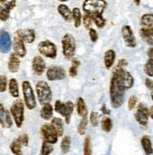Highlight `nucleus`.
I'll list each match as a JSON object with an SVG mask.
<instances>
[{
	"label": "nucleus",
	"mask_w": 153,
	"mask_h": 155,
	"mask_svg": "<svg viewBox=\"0 0 153 155\" xmlns=\"http://www.w3.org/2000/svg\"><path fill=\"white\" fill-rule=\"evenodd\" d=\"M15 35L20 37L25 42L28 43H33L36 39V33L34 29L32 28H22L18 29L15 32Z\"/></svg>",
	"instance_id": "17"
},
{
	"label": "nucleus",
	"mask_w": 153,
	"mask_h": 155,
	"mask_svg": "<svg viewBox=\"0 0 153 155\" xmlns=\"http://www.w3.org/2000/svg\"><path fill=\"white\" fill-rule=\"evenodd\" d=\"M76 106H77V112H78V115L80 117H85V116H88V109H87V106H86V104H85V101H84V99H83V98L78 97V98L77 99Z\"/></svg>",
	"instance_id": "25"
},
{
	"label": "nucleus",
	"mask_w": 153,
	"mask_h": 155,
	"mask_svg": "<svg viewBox=\"0 0 153 155\" xmlns=\"http://www.w3.org/2000/svg\"><path fill=\"white\" fill-rule=\"evenodd\" d=\"M18 139L21 142V144L24 146V147H26L29 145V135L28 134H23L21 135L18 136Z\"/></svg>",
	"instance_id": "42"
},
{
	"label": "nucleus",
	"mask_w": 153,
	"mask_h": 155,
	"mask_svg": "<svg viewBox=\"0 0 153 155\" xmlns=\"http://www.w3.org/2000/svg\"><path fill=\"white\" fill-rule=\"evenodd\" d=\"M51 125L53 126V128L55 129L57 132L59 137L64 135V120L61 117H53L51 120Z\"/></svg>",
	"instance_id": "24"
},
{
	"label": "nucleus",
	"mask_w": 153,
	"mask_h": 155,
	"mask_svg": "<svg viewBox=\"0 0 153 155\" xmlns=\"http://www.w3.org/2000/svg\"><path fill=\"white\" fill-rule=\"evenodd\" d=\"M107 2L105 0H84L82 10L85 14L93 19V22L98 28H103L106 25V19L103 13L107 8Z\"/></svg>",
	"instance_id": "2"
},
{
	"label": "nucleus",
	"mask_w": 153,
	"mask_h": 155,
	"mask_svg": "<svg viewBox=\"0 0 153 155\" xmlns=\"http://www.w3.org/2000/svg\"><path fill=\"white\" fill-rule=\"evenodd\" d=\"M87 126H88V116L82 117V120H80L78 126V134L79 135H84L86 134L87 130Z\"/></svg>",
	"instance_id": "32"
},
{
	"label": "nucleus",
	"mask_w": 153,
	"mask_h": 155,
	"mask_svg": "<svg viewBox=\"0 0 153 155\" xmlns=\"http://www.w3.org/2000/svg\"><path fill=\"white\" fill-rule=\"evenodd\" d=\"M53 151V144L47 142V141H43L42 148H41V154L42 155H48Z\"/></svg>",
	"instance_id": "36"
},
{
	"label": "nucleus",
	"mask_w": 153,
	"mask_h": 155,
	"mask_svg": "<svg viewBox=\"0 0 153 155\" xmlns=\"http://www.w3.org/2000/svg\"><path fill=\"white\" fill-rule=\"evenodd\" d=\"M41 134L44 141H47L53 145L58 142L59 135L51 123H44L41 126Z\"/></svg>",
	"instance_id": "9"
},
{
	"label": "nucleus",
	"mask_w": 153,
	"mask_h": 155,
	"mask_svg": "<svg viewBox=\"0 0 153 155\" xmlns=\"http://www.w3.org/2000/svg\"><path fill=\"white\" fill-rule=\"evenodd\" d=\"M101 112H102L104 115H109V114L111 113L109 109H108V108L106 107V104H103V105L101 106Z\"/></svg>",
	"instance_id": "46"
},
{
	"label": "nucleus",
	"mask_w": 153,
	"mask_h": 155,
	"mask_svg": "<svg viewBox=\"0 0 153 155\" xmlns=\"http://www.w3.org/2000/svg\"><path fill=\"white\" fill-rule=\"evenodd\" d=\"M144 71L148 76L153 77V58H148L144 66Z\"/></svg>",
	"instance_id": "35"
},
{
	"label": "nucleus",
	"mask_w": 153,
	"mask_h": 155,
	"mask_svg": "<svg viewBox=\"0 0 153 155\" xmlns=\"http://www.w3.org/2000/svg\"><path fill=\"white\" fill-rule=\"evenodd\" d=\"M139 34L144 41L153 46V26H141Z\"/></svg>",
	"instance_id": "20"
},
{
	"label": "nucleus",
	"mask_w": 153,
	"mask_h": 155,
	"mask_svg": "<svg viewBox=\"0 0 153 155\" xmlns=\"http://www.w3.org/2000/svg\"><path fill=\"white\" fill-rule=\"evenodd\" d=\"M72 13H73V22H74V25L76 28H78L82 23V18L83 15L80 12L79 8H74L73 11H72Z\"/></svg>",
	"instance_id": "28"
},
{
	"label": "nucleus",
	"mask_w": 153,
	"mask_h": 155,
	"mask_svg": "<svg viewBox=\"0 0 153 155\" xmlns=\"http://www.w3.org/2000/svg\"><path fill=\"white\" fill-rule=\"evenodd\" d=\"M20 57L14 52L10 54V58L8 59V70L12 74H15L20 69Z\"/></svg>",
	"instance_id": "19"
},
{
	"label": "nucleus",
	"mask_w": 153,
	"mask_h": 155,
	"mask_svg": "<svg viewBox=\"0 0 153 155\" xmlns=\"http://www.w3.org/2000/svg\"><path fill=\"white\" fill-rule=\"evenodd\" d=\"M134 1V3H135L137 6H139V4H140V2H141V0H133Z\"/></svg>",
	"instance_id": "49"
},
{
	"label": "nucleus",
	"mask_w": 153,
	"mask_h": 155,
	"mask_svg": "<svg viewBox=\"0 0 153 155\" xmlns=\"http://www.w3.org/2000/svg\"><path fill=\"white\" fill-rule=\"evenodd\" d=\"M57 11L65 22L70 23L73 21V13H72V11L65 4H64V3L60 4L57 8Z\"/></svg>",
	"instance_id": "21"
},
{
	"label": "nucleus",
	"mask_w": 153,
	"mask_h": 155,
	"mask_svg": "<svg viewBox=\"0 0 153 155\" xmlns=\"http://www.w3.org/2000/svg\"><path fill=\"white\" fill-rule=\"evenodd\" d=\"M16 6V0H10L5 4H1L0 7V20L2 22H6L10 19L11 12Z\"/></svg>",
	"instance_id": "14"
},
{
	"label": "nucleus",
	"mask_w": 153,
	"mask_h": 155,
	"mask_svg": "<svg viewBox=\"0 0 153 155\" xmlns=\"http://www.w3.org/2000/svg\"><path fill=\"white\" fill-rule=\"evenodd\" d=\"M74 104L71 101H67L65 103L60 101H56L55 105H54V109L57 113H59L61 117H64L65 124H69L71 121L72 114L74 112Z\"/></svg>",
	"instance_id": "7"
},
{
	"label": "nucleus",
	"mask_w": 153,
	"mask_h": 155,
	"mask_svg": "<svg viewBox=\"0 0 153 155\" xmlns=\"http://www.w3.org/2000/svg\"><path fill=\"white\" fill-rule=\"evenodd\" d=\"M71 148V136L65 135L62 137V140L61 142V150L62 154H66L69 152Z\"/></svg>",
	"instance_id": "29"
},
{
	"label": "nucleus",
	"mask_w": 153,
	"mask_h": 155,
	"mask_svg": "<svg viewBox=\"0 0 153 155\" xmlns=\"http://www.w3.org/2000/svg\"><path fill=\"white\" fill-rule=\"evenodd\" d=\"M149 116H150V117L153 120V106H151L149 108Z\"/></svg>",
	"instance_id": "48"
},
{
	"label": "nucleus",
	"mask_w": 153,
	"mask_h": 155,
	"mask_svg": "<svg viewBox=\"0 0 153 155\" xmlns=\"http://www.w3.org/2000/svg\"><path fill=\"white\" fill-rule=\"evenodd\" d=\"M136 104H137V98L136 96H130L129 101H128V109L130 111L133 110L134 108L136 106Z\"/></svg>",
	"instance_id": "41"
},
{
	"label": "nucleus",
	"mask_w": 153,
	"mask_h": 155,
	"mask_svg": "<svg viewBox=\"0 0 153 155\" xmlns=\"http://www.w3.org/2000/svg\"><path fill=\"white\" fill-rule=\"evenodd\" d=\"M0 2H1V4H5L8 1H7V0H0Z\"/></svg>",
	"instance_id": "51"
},
{
	"label": "nucleus",
	"mask_w": 153,
	"mask_h": 155,
	"mask_svg": "<svg viewBox=\"0 0 153 155\" xmlns=\"http://www.w3.org/2000/svg\"><path fill=\"white\" fill-rule=\"evenodd\" d=\"M90 122H91V124L94 127L98 126V123H99V115H98L97 112H91V114H90Z\"/></svg>",
	"instance_id": "38"
},
{
	"label": "nucleus",
	"mask_w": 153,
	"mask_h": 155,
	"mask_svg": "<svg viewBox=\"0 0 153 155\" xmlns=\"http://www.w3.org/2000/svg\"><path fill=\"white\" fill-rule=\"evenodd\" d=\"M36 96L40 104L50 103L52 100V90L46 81H39L36 84Z\"/></svg>",
	"instance_id": "4"
},
{
	"label": "nucleus",
	"mask_w": 153,
	"mask_h": 155,
	"mask_svg": "<svg viewBox=\"0 0 153 155\" xmlns=\"http://www.w3.org/2000/svg\"><path fill=\"white\" fill-rule=\"evenodd\" d=\"M148 58H153V46L152 47H150L148 50Z\"/></svg>",
	"instance_id": "47"
},
{
	"label": "nucleus",
	"mask_w": 153,
	"mask_h": 155,
	"mask_svg": "<svg viewBox=\"0 0 153 155\" xmlns=\"http://www.w3.org/2000/svg\"><path fill=\"white\" fill-rule=\"evenodd\" d=\"M66 76L65 70L60 66H52L47 70V78L49 81L62 80Z\"/></svg>",
	"instance_id": "12"
},
{
	"label": "nucleus",
	"mask_w": 153,
	"mask_h": 155,
	"mask_svg": "<svg viewBox=\"0 0 153 155\" xmlns=\"http://www.w3.org/2000/svg\"><path fill=\"white\" fill-rule=\"evenodd\" d=\"M12 42L10 34L5 30H1V34H0V50H1V53H9L12 49Z\"/></svg>",
	"instance_id": "15"
},
{
	"label": "nucleus",
	"mask_w": 153,
	"mask_h": 155,
	"mask_svg": "<svg viewBox=\"0 0 153 155\" xmlns=\"http://www.w3.org/2000/svg\"><path fill=\"white\" fill-rule=\"evenodd\" d=\"M31 69L34 74L42 75L43 72L47 69L46 62H44L43 58L40 56H35L31 61Z\"/></svg>",
	"instance_id": "16"
},
{
	"label": "nucleus",
	"mask_w": 153,
	"mask_h": 155,
	"mask_svg": "<svg viewBox=\"0 0 153 155\" xmlns=\"http://www.w3.org/2000/svg\"><path fill=\"white\" fill-rule=\"evenodd\" d=\"M148 117H149V109L144 104H139V105L137 106L135 115H134L136 121L141 126L146 127L148 122Z\"/></svg>",
	"instance_id": "11"
},
{
	"label": "nucleus",
	"mask_w": 153,
	"mask_h": 155,
	"mask_svg": "<svg viewBox=\"0 0 153 155\" xmlns=\"http://www.w3.org/2000/svg\"><path fill=\"white\" fill-rule=\"evenodd\" d=\"M55 110L50 103H46L42 105V109L40 110V116L44 120H50L53 118V111Z\"/></svg>",
	"instance_id": "22"
},
{
	"label": "nucleus",
	"mask_w": 153,
	"mask_h": 155,
	"mask_svg": "<svg viewBox=\"0 0 153 155\" xmlns=\"http://www.w3.org/2000/svg\"><path fill=\"white\" fill-rule=\"evenodd\" d=\"M115 61V52L113 49L107 50L104 54V65L107 70H111Z\"/></svg>",
	"instance_id": "23"
},
{
	"label": "nucleus",
	"mask_w": 153,
	"mask_h": 155,
	"mask_svg": "<svg viewBox=\"0 0 153 155\" xmlns=\"http://www.w3.org/2000/svg\"><path fill=\"white\" fill-rule=\"evenodd\" d=\"M94 22H93V19L91 17H90L89 15H87V14H85L84 13V15H83V18H82V24H83V25H84V27L86 29H90V28H92V24H93Z\"/></svg>",
	"instance_id": "39"
},
{
	"label": "nucleus",
	"mask_w": 153,
	"mask_h": 155,
	"mask_svg": "<svg viewBox=\"0 0 153 155\" xmlns=\"http://www.w3.org/2000/svg\"><path fill=\"white\" fill-rule=\"evenodd\" d=\"M12 48H13V52L15 54H17L20 58H24L26 54V46H25V41L20 37H18L17 35H15L14 38H13Z\"/></svg>",
	"instance_id": "18"
},
{
	"label": "nucleus",
	"mask_w": 153,
	"mask_h": 155,
	"mask_svg": "<svg viewBox=\"0 0 153 155\" xmlns=\"http://www.w3.org/2000/svg\"><path fill=\"white\" fill-rule=\"evenodd\" d=\"M58 1H60V2H61V3H65V2L69 1V0H58Z\"/></svg>",
	"instance_id": "50"
},
{
	"label": "nucleus",
	"mask_w": 153,
	"mask_h": 155,
	"mask_svg": "<svg viewBox=\"0 0 153 155\" xmlns=\"http://www.w3.org/2000/svg\"><path fill=\"white\" fill-rule=\"evenodd\" d=\"M22 144L21 142L19 141L18 138H15L13 139V141L11 143L10 145V149L12 150V152L15 155H19V154H22V150H21V147H22Z\"/></svg>",
	"instance_id": "33"
},
{
	"label": "nucleus",
	"mask_w": 153,
	"mask_h": 155,
	"mask_svg": "<svg viewBox=\"0 0 153 155\" xmlns=\"http://www.w3.org/2000/svg\"><path fill=\"white\" fill-rule=\"evenodd\" d=\"M12 118L13 117L11 111H8L7 109H5L3 104H0V122H1V126L3 128H11L13 124Z\"/></svg>",
	"instance_id": "13"
},
{
	"label": "nucleus",
	"mask_w": 153,
	"mask_h": 155,
	"mask_svg": "<svg viewBox=\"0 0 153 155\" xmlns=\"http://www.w3.org/2000/svg\"><path fill=\"white\" fill-rule=\"evenodd\" d=\"M100 125L105 133H110L113 129V121L109 117H104L100 121Z\"/></svg>",
	"instance_id": "31"
},
{
	"label": "nucleus",
	"mask_w": 153,
	"mask_h": 155,
	"mask_svg": "<svg viewBox=\"0 0 153 155\" xmlns=\"http://www.w3.org/2000/svg\"><path fill=\"white\" fill-rule=\"evenodd\" d=\"M151 99H152V101H153V92L151 93Z\"/></svg>",
	"instance_id": "52"
},
{
	"label": "nucleus",
	"mask_w": 153,
	"mask_h": 155,
	"mask_svg": "<svg viewBox=\"0 0 153 155\" xmlns=\"http://www.w3.org/2000/svg\"><path fill=\"white\" fill-rule=\"evenodd\" d=\"M9 92L12 97L15 99L19 97V86H18L17 80L15 78H12L9 81Z\"/></svg>",
	"instance_id": "26"
},
{
	"label": "nucleus",
	"mask_w": 153,
	"mask_h": 155,
	"mask_svg": "<svg viewBox=\"0 0 153 155\" xmlns=\"http://www.w3.org/2000/svg\"><path fill=\"white\" fill-rule=\"evenodd\" d=\"M25 102L21 99H16L15 101L12 103L10 111L12 113V116L13 117V120L15 125L20 128V127L23 125L25 117H24V110H25Z\"/></svg>",
	"instance_id": "5"
},
{
	"label": "nucleus",
	"mask_w": 153,
	"mask_h": 155,
	"mask_svg": "<svg viewBox=\"0 0 153 155\" xmlns=\"http://www.w3.org/2000/svg\"><path fill=\"white\" fill-rule=\"evenodd\" d=\"M61 49L64 57L70 60L74 58L76 53V39L72 34L66 33L61 39Z\"/></svg>",
	"instance_id": "3"
},
{
	"label": "nucleus",
	"mask_w": 153,
	"mask_h": 155,
	"mask_svg": "<svg viewBox=\"0 0 153 155\" xmlns=\"http://www.w3.org/2000/svg\"><path fill=\"white\" fill-rule=\"evenodd\" d=\"M7 86H8L7 76L4 75V74H1V75H0V91H1V92L6 91Z\"/></svg>",
	"instance_id": "40"
},
{
	"label": "nucleus",
	"mask_w": 153,
	"mask_h": 155,
	"mask_svg": "<svg viewBox=\"0 0 153 155\" xmlns=\"http://www.w3.org/2000/svg\"><path fill=\"white\" fill-rule=\"evenodd\" d=\"M128 65V61L124 59V58H121L118 60V63H117V65H116V67L117 68H124L125 66H127Z\"/></svg>",
	"instance_id": "44"
},
{
	"label": "nucleus",
	"mask_w": 153,
	"mask_h": 155,
	"mask_svg": "<svg viewBox=\"0 0 153 155\" xmlns=\"http://www.w3.org/2000/svg\"><path fill=\"white\" fill-rule=\"evenodd\" d=\"M80 66V61L77 58H72V65L69 69V75L71 77H76L78 75V70Z\"/></svg>",
	"instance_id": "34"
},
{
	"label": "nucleus",
	"mask_w": 153,
	"mask_h": 155,
	"mask_svg": "<svg viewBox=\"0 0 153 155\" xmlns=\"http://www.w3.org/2000/svg\"><path fill=\"white\" fill-rule=\"evenodd\" d=\"M141 145L143 147V150L145 151L146 154H152L153 153V148H152V143L151 140L148 136L145 135L143 136L142 139H141Z\"/></svg>",
	"instance_id": "27"
},
{
	"label": "nucleus",
	"mask_w": 153,
	"mask_h": 155,
	"mask_svg": "<svg viewBox=\"0 0 153 155\" xmlns=\"http://www.w3.org/2000/svg\"><path fill=\"white\" fill-rule=\"evenodd\" d=\"M83 153L85 155L92 154V146H91V138L90 136H86L83 143Z\"/></svg>",
	"instance_id": "37"
},
{
	"label": "nucleus",
	"mask_w": 153,
	"mask_h": 155,
	"mask_svg": "<svg viewBox=\"0 0 153 155\" xmlns=\"http://www.w3.org/2000/svg\"><path fill=\"white\" fill-rule=\"evenodd\" d=\"M38 51L43 57L54 59L57 57V46L50 41H42L38 44Z\"/></svg>",
	"instance_id": "8"
},
{
	"label": "nucleus",
	"mask_w": 153,
	"mask_h": 155,
	"mask_svg": "<svg viewBox=\"0 0 153 155\" xmlns=\"http://www.w3.org/2000/svg\"><path fill=\"white\" fill-rule=\"evenodd\" d=\"M22 91H23V98H24L26 107L30 109V110H33L37 106V101H36V97L34 94L33 88L31 87V84L29 81H23Z\"/></svg>",
	"instance_id": "6"
},
{
	"label": "nucleus",
	"mask_w": 153,
	"mask_h": 155,
	"mask_svg": "<svg viewBox=\"0 0 153 155\" xmlns=\"http://www.w3.org/2000/svg\"><path fill=\"white\" fill-rule=\"evenodd\" d=\"M141 26H153V13L143 14L140 20Z\"/></svg>",
	"instance_id": "30"
},
{
	"label": "nucleus",
	"mask_w": 153,
	"mask_h": 155,
	"mask_svg": "<svg viewBox=\"0 0 153 155\" xmlns=\"http://www.w3.org/2000/svg\"><path fill=\"white\" fill-rule=\"evenodd\" d=\"M134 79L130 72L124 68L116 67L110 79V99L113 108H119L122 106L125 100V92L132 87Z\"/></svg>",
	"instance_id": "1"
},
{
	"label": "nucleus",
	"mask_w": 153,
	"mask_h": 155,
	"mask_svg": "<svg viewBox=\"0 0 153 155\" xmlns=\"http://www.w3.org/2000/svg\"><path fill=\"white\" fill-rule=\"evenodd\" d=\"M89 36H90V39L93 42H96L97 39H98V36H97V32L96 29L94 28H90L89 29Z\"/></svg>",
	"instance_id": "43"
},
{
	"label": "nucleus",
	"mask_w": 153,
	"mask_h": 155,
	"mask_svg": "<svg viewBox=\"0 0 153 155\" xmlns=\"http://www.w3.org/2000/svg\"><path fill=\"white\" fill-rule=\"evenodd\" d=\"M121 34L126 46L129 48H134L136 46V40L134 37V33L130 25H123L121 28Z\"/></svg>",
	"instance_id": "10"
},
{
	"label": "nucleus",
	"mask_w": 153,
	"mask_h": 155,
	"mask_svg": "<svg viewBox=\"0 0 153 155\" xmlns=\"http://www.w3.org/2000/svg\"><path fill=\"white\" fill-rule=\"evenodd\" d=\"M145 84L147 86V87L150 90H153V81L150 79V78H146V81H145Z\"/></svg>",
	"instance_id": "45"
}]
</instances>
